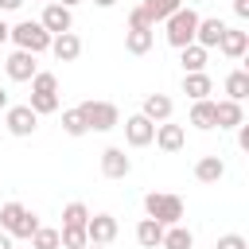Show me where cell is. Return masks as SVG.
<instances>
[{
	"label": "cell",
	"mask_w": 249,
	"mask_h": 249,
	"mask_svg": "<svg viewBox=\"0 0 249 249\" xmlns=\"http://www.w3.org/2000/svg\"><path fill=\"white\" fill-rule=\"evenodd\" d=\"M144 210H148V218L160 222V226H179V218H183V198H179V195H160V191H152V195H144Z\"/></svg>",
	"instance_id": "cell-4"
},
{
	"label": "cell",
	"mask_w": 249,
	"mask_h": 249,
	"mask_svg": "<svg viewBox=\"0 0 249 249\" xmlns=\"http://www.w3.org/2000/svg\"><path fill=\"white\" fill-rule=\"evenodd\" d=\"M86 249H105V245H86Z\"/></svg>",
	"instance_id": "cell-43"
},
{
	"label": "cell",
	"mask_w": 249,
	"mask_h": 249,
	"mask_svg": "<svg viewBox=\"0 0 249 249\" xmlns=\"http://www.w3.org/2000/svg\"><path fill=\"white\" fill-rule=\"evenodd\" d=\"M140 8H144V16H148L152 27H156V23H163L167 16H175V12L183 8V0H144Z\"/></svg>",
	"instance_id": "cell-19"
},
{
	"label": "cell",
	"mask_w": 249,
	"mask_h": 249,
	"mask_svg": "<svg viewBox=\"0 0 249 249\" xmlns=\"http://www.w3.org/2000/svg\"><path fill=\"white\" fill-rule=\"evenodd\" d=\"M58 245L62 249H86L89 241H86V226H62L58 230Z\"/></svg>",
	"instance_id": "cell-27"
},
{
	"label": "cell",
	"mask_w": 249,
	"mask_h": 249,
	"mask_svg": "<svg viewBox=\"0 0 249 249\" xmlns=\"http://www.w3.org/2000/svg\"><path fill=\"white\" fill-rule=\"evenodd\" d=\"M198 19H202V16H198L195 8H179L175 16H167V19H163V23H167V31H163L167 43L179 47V51L191 47V43H195V27H198Z\"/></svg>",
	"instance_id": "cell-2"
},
{
	"label": "cell",
	"mask_w": 249,
	"mask_h": 249,
	"mask_svg": "<svg viewBox=\"0 0 249 249\" xmlns=\"http://www.w3.org/2000/svg\"><path fill=\"white\" fill-rule=\"evenodd\" d=\"M233 16L237 19H249V0H233Z\"/></svg>",
	"instance_id": "cell-35"
},
{
	"label": "cell",
	"mask_w": 249,
	"mask_h": 249,
	"mask_svg": "<svg viewBox=\"0 0 249 249\" xmlns=\"http://www.w3.org/2000/svg\"><path fill=\"white\" fill-rule=\"evenodd\" d=\"M0 230H4L8 237H27V241H31V233L39 230V218H35L23 202H4V206H0Z\"/></svg>",
	"instance_id": "cell-1"
},
{
	"label": "cell",
	"mask_w": 249,
	"mask_h": 249,
	"mask_svg": "<svg viewBox=\"0 0 249 249\" xmlns=\"http://www.w3.org/2000/svg\"><path fill=\"white\" fill-rule=\"evenodd\" d=\"M237 124H245V113H241V105L237 101H214V128H237Z\"/></svg>",
	"instance_id": "cell-15"
},
{
	"label": "cell",
	"mask_w": 249,
	"mask_h": 249,
	"mask_svg": "<svg viewBox=\"0 0 249 249\" xmlns=\"http://www.w3.org/2000/svg\"><path fill=\"white\" fill-rule=\"evenodd\" d=\"M31 93H58V78L47 74V70H39V74L31 78Z\"/></svg>",
	"instance_id": "cell-32"
},
{
	"label": "cell",
	"mask_w": 249,
	"mask_h": 249,
	"mask_svg": "<svg viewBox=\"0 0 249 249\" xmlns=\"http://www.w3.org/2000/svg\"><path fill=\"white\" fill-rule=\"evenodd\" d=\"M152 39H156L152 27H140V31L128 27V35H124V51H128V54H148V51H152Z\"/></svg>",
	"instance_id": "cell-22"
},
{
	"label": "cell",
	"mask_w": 249,
	"mask_h": 249,
	"mask_svg": "<svg viewBox=\"0 0 249 249\" xmlns=\"http://www.w3.org/2000/svg\"><path fill=\"white\" fill-rule=\"evenodd\" d=\"M117 218L113 214H89V222H86V241L89 245H109L113 237H117Z\"/></svg>",
	"instance_id": "cell-7"
},
{
	"label": "cell",
	"mask_w": 249,
	"mask_h": 249,
	"mask_svg": "<svg viewBox=\"0 0 249 249\" xmlns=\"http://www.w3.org/2000/svg\"><path fill=\"white\" fill-rule=\"evenodd\" d=\"M0 109H8V89H0Z\"/></svg>",
	"instance_id": "cell-40"
},
{
	"label": "cell",
	"mask_w": 249,
	"mask_h": 249,
	"mask_svg": "<svg viewBox=\"0 0 249 249\" xmlns=\"http://www.w3.org/2000/svg\"><path fill=\"white\" fill-rule=\"evenodd\" d=\"M222 31H226V23H222L218 16H210V19H198V27H195V43H198L202 51H210V47H218Z\"/></svg>",
	"instance_id": "cell-16"
},
{
	"label": "cell",
	"mask_w": 249,
	"mask_h": 249,
	"mask_svg": "<svg viewBox=\"0 0 249 249\" xmlns=\"http://www.w3.org/2000/svg\"><path fill=\"white\" fill-rule=\"evenodd\" d=\"M4 124H8L12 136H31V132L39 128V117H35L27 105H8V109H4Z\"/></svg>",
	"instance_id": "cell-6"
},
{
	"label": "cell",
	"mask_w": 249,
	"mask_h": 249,
	"mask_svg": "<svg viewBox=\"0 0 249 249\" xmlns=\"http://www.w3.org/2000/svg\"><path fill=\"white\" fill-rule=\"evenodd\" d=\"M27 109H31L35 117H47V113H54V109H58V93H31Z\"/></svg>",
	"instance_id": "cell-29"
},
{
	"label": "cell",
	"mask_w": 249,
	"mask_h": 249,
	"mask_svg": "<svg viewBox=\"0 0 249 249\" xmlns=\"http://www.w3.org/2000/svg\"><path fill=\"white\" fill-rule=\"evenodd\" d=\"M163 230H167V226H160V222H152V218H140V226H136V241H140L144 249H160Z\"/></svg>",
	"instance_id": "cell-21"
},
{
	"label": "cell",
	"mask_w": 249,
	"mask_h": 249,
	"mask_svg": "<svg viewBox=\"0 0 249 249\" xmlns=\"http://www.w3.org/2000/svg\"><path fill=\"white\" fill-rule=\"evenodd\" d=\"M8 35H12V27H8V23H4V19H0V47H4V43H8Z\"/></svg>",
	"instance_id": "cell-38"
},
{
	"label": "cell",
	"mask_w": 249,
	"mask_h": 249,
	"mask_svg": "<svg viewBox=\"0 0 249 249\" xmlns=\"http://www.w3.org/2000/svg\"><path fill=\"white\" fill-rule=\"evenodd\" d=\"M132 171V160L124 156V148H105L101 152V175L105 179H128Z\"/></svg>",
	"instance_id": "cell-9"
},
{
	"label": "cell",
	"mask_w": 249,
	"mask_h": 249,
	"mask_svg": "<svg viewBox=\"0 0 249 249\" xmlns=\"http://www.w3.org/2000/svg\"><path fill=\"white\" fill-rule=\"evenodd\" d=\"M214 249H249V241H245V237H241V233H222V237H218V245H214Z\"/></svg>",
	"instance_id": "cell-33"
},
{
	"label": "cell",
	"mask_w": 249,
	"mask_h": 249,
	"mask_svg": "<svg viewBox=\"0 0 249 249\" xmlns=\"http://www.w3.org/2000/svg\"><path fill=\"white\" fill-rule=\"evenodd\" d=\"M183 70L187 74H198V70H206V51L198 47V43H191V47H183Z\"/></svg>",
	"instance_id": "cell-26"
},
{
	"label": "cell",
	"mask_w": 249,
	"mask_h": 249,
	"mask_svg": "<svg viewBox=\"0 0 249 249\" xmlns=\"http://www.w3.org/2000/svg\"><path fill=\"white\" fill-rule=\"evenodd\" d=\"M31 249H58V230L39 226V230L31 233Z\"/></svg>",
	"instance_id": "cell-31"
},
{
	"label": "cell",
	"mask_w": 249,
	"mask_h": 249,
	"mask_svg": "<svg viewBox=\"0 0 249 249\" xmlns=\"http://www.w3.org/2000/svg\"><path fill=\"white\" fill-rule=\"evenodd\" d=\"M171 97L167 93H148L144 97V109H140V117H148L152 124H163V121H171Z\"/></svg>",
	"instance_id": "cell-13"
},
{
	"label": "cell",
	"mask_w": 249,
	"mask_h": 249,
	"mask_svg": "<svg viewBox=\"0 0 249 249\" xmlns=\"http://www.w3.org/2000/svg\"><path fill=\"white\" fill-rule=\"evenodd\" d=\"M19 4H23V0H0V8H4V12H16Z\"/></svg>",
	"instance_id": "cell-37"
},
{
	"label": "cell",
	"mask_w": 249,
	"mask_h": 249,
	"mask_svg": "<svg viewBox=\"0 0 249 249\" xmlns=\"http://www.w3.org/2000/svg\"><path fill=\"white\" fill-rule=\"evenodd\" d=\"M187 4H198V0H187Z\"/></svg>",
	"instance_id": "cell-44"
},
{
	"label": "cell",
	"mask_w": 249,
	"mask_h": 249,
	"mask_svg": "<svg viewBox=\"0 0 249 249\" xmlns=\"http://www.w3.org/2000/svg\"><path fill=\"white\" fill-rule=\"evenodd\" d=\"M93 4H97V8H113L117 0H93Z\"/></svg>",
	"instance_id": "cell-41"
},
{
	"label": "cell",
	"mask_w": 249,
	"mask_h": 249,
	"mask_svg": "<svg viewBox=\"0 0 249 249\" xmlns=\"http://www.w3.org/2000/svg\"><path fill=\"white\" fill-rule=\"evenodd\" d=\"M237 128H241V132H237V144L249 152V124H237Z\"/></svg>",
	"instance_id": "cell-36"
},
{
	"label": "cell",
	"mask_w": 249,
	"mask_h": 249,
	"mask_svg": "<svg viewBox=\"0 0 249 249\" xmlns=\"http://www.w3.org/2000/svg\"><path fill=\"white\" fill-rule=\"evenodd\" d=\"M191 245H195V233H191L187 226H167V230H163L160 249H191Z\"/></svg>",
	"instance_id": "cell-24"
},
{
	"label": "cell",
	"mask_w": 249,
	"mask_h": 249,
	"mask_svg": "<svg viewBox=\"0 0 249 249\" xmlns=\"http://www.w3.org/2000/svg\"><path fill=\"white\" fill-rule=\"evenodd\" d=\"M245 47H249V35H245V31H237V27H226V31H222V39H218V51H222L226 58H241V54H245Z\"/></svg>",
	"instance_id": "cell-17"
},
{
	"label": "cell",
	"mask_w": 249,
	"mask_h": 249,
	"mask_svg": "<svg viewBox=\"0 0 249 249\" xmlns=\"http://www.w3.org/2000/svg\"><path fill=\"white\" fill-rule=\"evenodd\" d=\"M191 124L195 128H214V101L210 97H202V101L191 105Z\"/></svg>",
	"instance_id": "cell-25"
},
{
	"label": "cell",
	"mask_w": 249,
	"mask_h": 249,
	"mask_svg": "<svg viewBox=\"0 0 249 249\" xmlns=\"http://www.w3.org/2000/svg\"><path fill=\"white\" fill-rule=\"evenodd\" d=\"M152 136H156V124H152L148 117H140V113H136V117H128V121H124V140H128L132 148H148V144H152Z\"/></svg>",
	"instance_id": "cell-11"
},
{
	"label": "cell",
	"mask_w": 249,
	"mask_h": 249,
	"mask_svg": "<svg viewBox=\"0 0 249 249\" xmlns=\"http://www.w3.org/2000/svg\"><path fill=\"white\" fill-rule=\"evenodd\" d=\"M51 54H54L58 62H74V58L82 54V39H78L74 31H62V35H51Z\"/></svg>",
	"instance_id": "cell-12"
},
{
	"label": "cell",
	"mask_w": 249,
	"mask_h": 249,
	"mask_svg": "<svg viewBox=\"0 0 249 249\" xmlns=\"http://www.w3.org/2000/svg\"><path fill=\"white\" fill-rule=\"evenodd\" d=\"M86 222H89L86 202H66V210H62V226H86Z\"/></svg>",
	"instance_id": "cell-30"
},
{
	"label": "cell",
	"mask_w": 249,
	"mask_h": 249,
	"mask_svg": "<svg viewBox=\"0 0 249 249\" xmlns=\"http://www.w3.org/2000/svg\"><path fill=\"white\" fill-rule=\"evenodd\" d=\"M128 27H132V31H140V27H152V19L144 16V8H132V12H128Z\"/></svg>",
	"instance_id": "cell-34"
},
{
	"label": "cell",
	"mask_w": 249,
	"mask_h": 249,
	"mask_svg": "<svg viewBox=\"0 0 249 249\" xmlns=\"http://www.w3.org/2000/svg\"><path fill=\"white\" fill-rule=\"evenodd\" d=\"M210 89H214V82H210L206 70H198V74H183V93H187L191 101H202Z\"/></svg>",
	"instance_id": "cell-18"
},
{
	"label": "cell",
	"mask_w": 249,
	"mask_h": 249,
	"mask_svg": "<svg viewBox=\"0 0 249 249\" xmlns=\"http://www.w3.org/2000/svg\"><path fill=\"white\" fill-rule=\"evenodd\" d=\"M0 249H12V237H8L4 230H0Z\"/></svg>",
	"instance_id": "cell-39"
},
{
	"label": "cell",
	"mask_w": 249,
	"mask_h": 249,
	"mask_svg": "<svg viewBox=\"0 0 249 249\" xmlns=\"http://www.w3.org/2000/svg\"><path fill=\"white\" fill-rule=\"evenodd\" d=\"M8 39L16 43V51H27V54H43V51H51V35L43 31L39 19H23V23H16Z\"/></svg>",
	"instance_id": "cell-3"
},
{
	"label": "cell",
	"mask_w": 249,
	"mask_h": 249,
	"mask_svg": "<svg viewBox=\"0 0 249 249\" xmlns=\"http://www.w3.org/2000/svg\"><path fill=\"white\" fill-rule=\"evenodd\" d=\"M4 70H8V78H12V82H31V78L39 74L35 54H27V51H12V54H8V62H4Z\"/></svg>",
	"instance_id": "cell-8"
},
{
	"label": "cell",
	"mask_w": 249,
	"mask_h": 249,
	"mask_svg": "<svg viewBox=\"0 0 249 249\" xmlns=\"http://www.w3.org/2000/svg\"><path fill=\"white\" fill-rule=\"evenodd\" d=\"M226 97L237 101V105L249 97V70H233V74H226Z\"/></svg>",
	"instance_id": "cell-23"
},
{
	"label": "cell",
	"mask_w": 249,
	"mask_h": 249,
	"mask_svg": "<svg viewBox=\"0 0 249 249\" xmlns=\"http://www.w3.org/2000/svg\"><path fill=\"white\" fill-rule=\"evenodd\" d=\"M62 132H66V136H86V132H89V128H86V117H82L78 105L62 113Z\"/></svg>",
	"instance_id": "cell-28"
},
{
	"label": "cell",
	"mask_w": 249,
	"mask_h": 249,
	"mask_svg": "<svg viewBox=\"0 0 249 249\" xmlns=\"http://www.w3.org/2000/svg\"><path fill=\"white\" fill-rule=\"evenodd\" d=\"M156 144H160V152H183V144H187V132H183V124H156V136H152Z\"/></svg>",
	"instance_id": "cell-14"
},
{
	"label": "cell",
	"mask_w": 249,
	"mask_h": 249,
	"mask_svg": "<svg viewBox=\"0 0 249 249\" xmlns=\"http://www.w3.org/2000/svg\"><path fill=\"white\" fill-rule=\"evenodd\" d=\"M54 4H62V8H74V4H78V0H54Z\"/></svg>",
	"instance_id": "cell-42"
},
{
	"label": "cell",
	"mask_w": 249,
	"mask_h": 249,
	"mask_svg": "<svg viewBox=\"0 0 249 249\" xmlns=\"http://www.w3.org/2000/svg\"><path fill=\"white\" fill-rule=\"evenodd\" d=\"M39 23H43V31H47V35H62V31H70V27H74V16H70V8H62V4H47Z\"/></svg>",
	"instance_id": "cell-10"
},
{
	"label": "cell",
	"mask_w": 249,
	"mask_h": 249,
	"mask_svg": "<svg viewBox=\"0 0 249 249\" xmlns=\"http://www.w3.org/2000/svg\"><path fill=\"white\" fill-rule=\"evenodd\" d=\"M222 175H226V163H222L218 156H202V160L195 163V179H198V183H218Z\"/></svg>",
	"instance_id": "cell-20"
},
{
	"label": "cell",
	"mask_w": 249,
	"mask_h": 249,
	"mask_svg": "<svg viewBox=\"0 0 249 249\" xmlns=\"http://www.w3.org/2000/svg\"><path fill=\"white\" fill-rule=\"evenodd\" d=\"M78 109H82L86 128H89V132H109V128H117V124H121V113H117V105H113V101H82Z\"/></svg>",
	"instance_id": "cell-5"
}]
</instances>
